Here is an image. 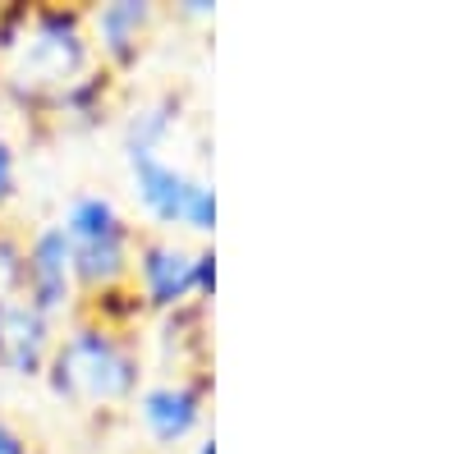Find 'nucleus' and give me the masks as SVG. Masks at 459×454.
<instances>
[{"label": "nucleus", "mask_w": 459, "mask_h": 454, "mask_svg": "<svg viewBox=\"0 0 459 454\" xmlns=\"http://www.w3.org/2000/svg\"><path fill=\"white\" fill-rule=\"evenodd\" d=\"M97 69L83 5L10 0L0 5V101L28 120H47L51 101Z\"/></svg>", "instance_id": "nucleus-1"}, {"label": "nucleus", "mask_w": 459, "mask_h": 454, "mask_svg": "<svg viewBox=\"0 0 459 454\" xmlns=\"http://www.w3.org/2000/svg\"><path fill=\"white\" fill-rule=\"evenodd\" d=\"M143 376H147V358L138 335L110 330L79 313L60 326L42 381L69 408L106 413V408L134 404V395L143 390Z\"/></svg>", "instance_id": "nucleus-2"}, {"label": "nucleus", "mask_w": 459, "mask_h": 454, "mask_svg": "<svg viewBox=\"0 0 459 454\" xmlns=\"http://www.w3.org/2000/svg\"><path fill=\"white\" fill-rule=\"evenodd\" d=\"M56 225L69 239L74 280H79L83 298L129 285L134 248H138V225L125 216V207L115 202L110 193H74Z\"/></svg>", "instance_id": "nucleus-3"}, {"label": "nucleus", "mask_w": 459, "mask_h": 454, "mask_svg": "<svg viewBox=\"0 0 459 454\" xmlns=\"http://www.w3.org/2000/svg\"><path fill=\"white\" fill-rule=\"evenodd\" d=\"M129 198L152 225V235H194L216 230V184L170 157H129Z\"/></svg>", "instance_id": "nucleus-4"}, {"label": "nucleus", "mask_w": 459, "mask_h": 454, "mask_svg": "<svg viewBox=\"0 0 459 454\" xmlns=\"http://www.w3.org/2000/svg\"><path fill=\"white\" fill-rule=\"evenodd\" d=\"M129 285L143 298L147 317H166L184 308H203L198 303V244L179 235H138Z\"/></svg>", "instance_id": "nucleus-5"}, {"label": "nucleus", "mask_w": 459, "mask_h": 454, "mask_svg": "<svg viewBox=\"0 0 459 454\" xmlns=\"http://www.w3.org/2000/svg\"><path fill=\"white\" fill-rule=\"evenodd\" d=\"M207 399H212V376L207 372H188V376H157L143 381V390L134 395V418L143 427V436L161 450L198 441L207 427Z\"/></svg>", "instance_id": "nucleus-6"}, {"label": "nucleus", "mask_w": 459, "mask_h": 454, "mask_svg": "<svg viewBox=\"0 0 459 454\" xmlns=\"http://www.w3.org/2000/svg\"><path fill=\"white\" fill-rule=\"evenodd\" d=\"M23 303H32L42 317H51L56 326L83 313V294L74 280V257H69V239L56 220L37 225L28 235V267H23Z\"/></svg>", "instance_id": "nucleus-7"}, {"label": "nucleus", "mask_w": 459, "mask_h": 454, "mask_svg": "<svg viewBox=\"0 0 459 454\" xmlns=\"http://www.w3.org/2000/svg\"><path fill=\"white\" fill-rule=\"evenodd\" d=\"M83 14H88L92 56L115 79L143 60L152 32H157V19H161V10L152 0H101V5H83Z\"/></svg>", "instance_id": "nucleus-8"}, {"label": "nucleus", "mask_w": 459, "mask_h": 454, "mask_svg": "<svg viewBox=\"0 0 459 454\" xmlns=\"http://www.w3.org/2000/svg\"><path fill=\"white\" fill-rule=\"evenodd\" d=\"M60 326L23 298L0 303V372L14 381H42Z\"/></svg>", "instance_id": "nucleus-9"}, {"label": "nucleus", "mask_w": 459, "mask_h": 454, "mask_svg": "<svg viewBox=\"0 0 459 454\" xmlns=\"http://www.w3.org/2000/svg\"><path fill=\"white\" fill-rule=\"evenodd\" d=\"M147 349L170 376H188V372H207V308H184V313H166V317H147Z\"/></svg>", "instance_id": "nucleus-10"}, {"label": "nucleus", "mask_w": 459, "mask_h": 454, "mask_svg": "<svg viewBox=\"0 0 459 454\" xmlns=\"http://www.w3.org/2000/svg\"><path fill=\"white\" fill-rule=\"evenodd\" d=\"M184 120V97L179 92H147L138 97L125 120H120V142H125V161L129 157H166L170 138L179 133Z\"/></svg>", "instance_id": "nucleus-11"}, {"label": "nucleus", "mask_w": 459, "mask_h": 454, "mask_svg": "<svg viewBox=\"0 0 459 454\" xmlns=\"http://www.w3.org/2000/svg\"><path fill=\"white\" fill-rule=\"evenodd\" d=\"M115 73H106L101 64L97 69H88L83 79H74L56 101H51V110H47V120H56V124H65V129H79V133H88V129H101L110 116H115Z\"/></svg>", "instance_id": "nucleus-12"}, {"label": "nucleus", "mask_w": 459, "mask_h": 454, "mask_svg": "<svg viewBox=\"0 0 459 454\" xmlns=\"http://www.w3.org/2000/svg\"><path fill=\"white\" fill-rule=\"evenodd\" d=\"M83 317H92V321H101L110 330L134 335V330H143L147 308H143V298L134 294V285H120V289H106V294L83 298Z\"/></svg>", "instance_id": "nucleus-13"}, {"label": "nucleus", "mask_w": 459, "mask_h": 454, "mask_svg": "<svg viewBox=\"0 0 459 454\" xmlns=\"http://www.w3.org/2000/svg\"><path fill=\"white\" fill-rule=\"evenodd\" d=\"M23 267H28V235L0 220V303L23 294Z\"/></svg>", "instance_id": "nucleus-14"}, {"label": "nucleus", "mask_w": 459, "mask_h": 454, "mask_svg": "<svg viewBox=\"0 0 459 454\" xmlns=\"http://www.w3.org/2000/svg\"><path fill=\"white\" fill-rule=\"evenodd\" d=\"M14 198H19V147L5 129H0V216L10 211Z\"/></svg>", "instance_id": "nucleus-15"}, {"label": "nucleus", "mask_w": 459, "mask_h": 454, "mask_svg": "<svg viewBox=\"0 0 459 454\" xmlns=\"http://www.w3.org/2000/svg\"><path fill=\"white\" fill-rule=\"evenodd\" d=\"M212 298H216V248L198 244V303L212 308Z\"/></svg>", "instance_id": "nucleus-16"}, {"label": "nucleus", "mask_w": 459, "mask_h": 454, "mask_svg": "<svg viewBox=\"0 0 459 454\" xmlns=\"http://www.w3.org/2000/svg\"><path fill=\"white\" fill-rule=\"evenodd\" d=\"M0 454H37V441L19 423H10L5 413H0Z\"/></svg>", "instance_id": "nucleus-17"}, {"label": "nucleus", "mask_w": 459, "mask_h": 454, "mask_svg": "<svg viewBox=\"0 0 459 454\" xmlns=\"http://www.w3.org/2000/svg\"><path fill=\"white\" fill-rule=\"evenodd\" d=\"M175 14L179 19H216V0H179Z\"/></svg>", "instance_id": "nucleus-18"}, {"label": "nucleus", "mask_w": 459, "mask_h": 454, "mask_svg": "<svg viewBox=\"0 0 459 454\" xmlns=\"http://www.w3.org/2000/svg\"><path fill=\"white\" fill-rule=\"evenodd\" d=\"M188 454H216V436H212V432H203V436L194 441V450H188Z\"/></svg>", "instance_id": "nucleus-19"}]
</instances>
